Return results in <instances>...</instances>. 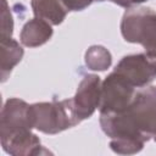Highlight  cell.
<instances>
[{
    "mask_svg": "<svg viewBox=\"0 0 156 156\" xmlns=\"http://www.w3.org/2000/svg\"><path fill=\"white\" fill-rule=\"evenodd\" d=\"M100 127L119 155H134L149 140L156 141V85L138 89L130 105L118 113H100Z\"/></svg>",
    "mask_w": 156,
    "mask_h": 156,
    "instance_id": "6da1fadb",
    "label": "cell"
},
{
    "mask_svg": "<svg viewBox=\"0 0 156 156\" xmlns=\"http://www.w3.org/2000/svg\"><path fill=\"white\" fill-rule=\"evenodd\" d=\"M29 111L33 128L44 134H58L82 122L76 112L72 98L35 102L30 105Z\"/></svg>",
    "mask_w": 156,
    "mask_h": 156,
    "instance_id": "7a4b0ae2",
    "label": "cell"
},
{
    "mask_svg": "<svg viewBox=\"0 0 156 156\" xmlns=\"http://www.w3.org/2000/svg\"><path fill=\"white\" fill-rule=\"evenodd\" d=\"M119 28L127 43L140 44L145 54L156 61V12L151 7L134 6L127 9Z\"/></svg>",
    "mask_w": 156,
    "mask_h": 156,
    "instance_id": "3957f363",
    "label": "cell"
},
{
    "mask_svg": "<svg viewBox=\"0 0 156 156\" xmlns=\"http://www.w3.org/2000/svg\"><path fill=\"white\" fill-rule=\"evenodd\" d=\"M136 90L126 78L112 71L101 84L100 113H118L124 111L134 99Z\"/></svg>",
    "mask_w": 156,
    "mask_h": 156,
    "instance_id": "277c9868",
    "label": "cell"
},
{
    "mask_svg": "<svg viewBox=\"0 0 156 156\" xmlns=\"http://www.w3.org/2000/svg\"><path fill=\"white\" fill-rule=\"evenodd\" d=\"M30 105L18 98L5 101L0 113V140H6L33 129Z\"/></svg>",
    "mask_w": 156,
    "mask_h": 156,
    "instance_id": "5b68a950",
    "label": "cell"
},
{
    "mask_svg": "<svg viewBox=\"0 0 156 156\" xmlns=\"http://www.w3.org/2000/svg\"><path fill=\"white\" fill-rule=\"evenodd\" d=\"M113 71L126 78L134 88L141 89L156 78V61L145 52L127 55L119 60Z\"/></svg>",
    "mask_w": 156,
    "mask_h": 156,
    "instance_id": "8992f818",
    "label": "cell"
},
{
    "mask_svg": "<svg viewBox=\"0 0 156 156\" xmlns=\"http://www.w3.org/2000/svg\"><path fill=\"white\" fill-rule=\"evenodd\" d=\"M101 78L98 74H85L76 90L73 105L80 121L90 118L101 101Z\"/></svg>",
    "mask_w": 156,
    "mask_h": 156,
    "instance_id": "52a82bcc",
    "label": "cell"
},
{
    "mask_svg": "<svg viewBox=\"0 0 156 156\" xmlns=\"http://www.w3.org/2000/svg\"><path fill=\"white\" fill-rule=\"evenodd\" d=\"M0 143L4 151L12 156H33L50 154V151L41 145L39 136L32 130L6 140H0Z\"/></svg>",
    "mask_w": 156,
    "mask_h": 156,
    "instance_id": "ba28073f",
    "label": "cell"
},
{
    "mask_svg": "<svg viewBox=\"0 0 156 156\" xmlns=\"http://www.w3.org/2000/svg\"><path fill=\"white\" fill-rule=\"evenodd\" d=\"M54 34L52 24L48 21L33 17L32 20L27 21L21 29L20 33V41L23 46L27 48H38L48 43Z\"/></svg>",
    "mask_w": 156,
    "mask_h": 156,
    "instance_id": "9c48e42d",
    "label": "cell"
},
{
    "mask_svg": "<svg viewBox=\"0 0 156 156\" xmlns=\"http://www.w3.org/2000/svg\"><path fill=\"white\" fill-rule=\"evenodd\" d=\"M0 52H1V63H0V73H1V82H6L10 73L17 66L23 55L24 50L20 45V43L12 38H6L0 40Z\"/></svg>",
    "mask_w": 156,
    "mask_h": 156,
    "instance_id": "30bf717a",
    "label": "cell"
},
{
    "mask_svg": "<svg viewBox=\"0 0 156 156\" xmlns=\"http://www.w3.org/2000/svg\"><path fill=\"white\" fill-rule=\"evenodd\" d=\"M30 5L35 17L43 18L52 26L61 24L68 12L62 0H30Z\"/></svg>",
    "mask_w": 156,
    "mask_h": 156,
    "instance_id": "8fae6325",
    "label": "cell"
},
{
    "mask_svg": "<svg viewBox=\"0 0 156 156\" xmlns=\"http://www.w3.org/2000/svg\"><path fill=\"white\" fill-rule=\"evenodd\" d=\"M84 62L89 69L104 72L111 67L112 55L102 45H91L84 54Z\"/></svg>",
    "mask_w": 156,
    "mask_h": 156,
    "instance_id": "7c38bea8",
    "label": "cell"
},
{
    "mask_svg": "<svg viewBox=\"0 0 156 156\" xmlns=\"http://www.w3.org/2000/svg\"><path fill=\"white\" fill-rule=\"evenodd\" d=\"M13 32V18L10 12V7L6 0H2V12H1V39L12 38Z\"/></svg>",
    "mask_w": 156,
    "mask_h": 156,
    "instance_id": "4fadbf2b",
    "label": "cell"
},
{
    "mask_svg": "<svg viewBox=\"0 0 156 156\" xmlns=\"http://www.w3.org/2000/svg\"><path fill=\"white\" fill-rule=\"evenodd\" d=\"M94 1H104V0H62L63 6L67 11H82L90 6Z\"/></svg>",
    "mask_w": 156,
    "mask_h": 156,
    "instance_id": "5bb4252c",
    "label": "cell"
},
{
    "mask_svg": "<svg viewBox=\"0 0 156 156\" xmlns=\"http://www.w3.org/2000/svg\"><path fill=\"white\" fill-rule=\"evenodd\" d=\"M121 7H124V9H130V7H134V6H138L139 4H143L147 0H108Z\"/></svg>",
    "mask_w": 156,
    "mask_h": 156,
    "instance_id": "9a60e30c",
    "label": "cell"
}]
</instances>
